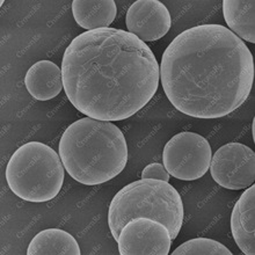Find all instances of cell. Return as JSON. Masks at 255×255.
I'll use <instances>...</instances> for the list:
<instances>
[{"mask_svg":"<svg viewBox=\"0 0 255 255\" xmlns=\"http://www.w3.org/2000/svg\"><path fill=\"white\" fill-rule=\"evenodd\" d=\"M63 87L86 118L130 119L157 93L160 67L150 47L129 31L101 28L78 35L62 62Z\"/></svg>","mask_w":255,"mask_h":255,"instance_id":"cell-1","label":"cell"},{"mask_svg":"<svg viewBox=\"0 0 255 255\" xmlns=\"http://www.w3.org/2000/svg\"><path fill=\"white\" fill-rule=\"evenodd\" d=\"M159 67L169 102L194 119L228 116L252 91V52L221 24L195 26L178 35L162 54Z\"/></svg>","mask_w":255,"mask_h":255,"instance_id":"cell-2","label":"cell"},{"mask_svg":"<svg viewBox=\"0 0 255 255\" xmlns=\"http://www.w3.org/2000/svg\"><path fill=\"white\" fill-rule=\"evenodd\" d=\"M58 153L71 178L85 186L111 181L128 164L127 140L119 127L91 118L66 128Z\"/></svg>","mask_w":255,"mask_h":255,"instance_id":"cell-3","label":"cell"},{"mask_svg":"<svg viewBox=\"0 0 255 255\" xmlns=\"http://www.w3.org/2000/svg\"><path fill=\"white\" fill-rule=\"evenodd\" d=\"M138 217L162 223L173 242L185 218L182 198L174 187L161 180L141 179L131 182L115 195L109 205L108 225L116 242L123 226Z\"/></svg>","mask_w":255,"mask_h":255,"instance_id":"cell-4","label":"cell"},{"mask_svg":"<svg viewBox=\"0 0 255 255\" xmlns=\"http://www.w3.org/2000/svg\"><path fill=\"white\" fill-rule=\"evenodd\" d=\"M5 175L9 189L21 200L44 203L62 190L65 171L54 148L41 141H28L12 154Z\"/></svg>","mask_w":255,"mask_h":255,"instance_id":"cell-5","label":"cell"},{"mask_svg":"<svg viewBox=\"0 0 255 255\" xmlns=\"http://www.w3.org/2000/svg\"><path fill=\"white\" fill-rule=\"evenodd\" d=\"M212 150L201 134L183 131L166 143L162 162L169 175L183 181L201 179L209 171Z\"/></svg>","mask_w":255,"mask_h":255,"instance_id":"cell-6","label":"cell"},{"mask_svg":"<svg viewBox=\"0 0 255 255\" xmlns=\"http://www.w3.org/2000/svg\"><path fill=\"white\" fill-rule=\"evenodd\" d=\"M209 169L212 179L223 188L246 189L255 180V153L242 143L225 144L212 154Z\"/></svg>","mask_w":255,"mask_h":255,"instance_id":"cell-7","label":"cell"},{"mask_svg":"<svg viewBox=\"0 0 255 255\" xmlns=\"http://www.w3.org/2000/svg\"><path fill=\"white\" fill-rule=\"evenodd\" d=\"M118 244L122 255H168L172 239L162 223L138 217L123 226Z\"/></svg>","mask_w":255,"mask_h":255,"instance_id":"cell-8","label":"cell"},{"mask_svg":"<svg viewBox=\"0 0 255 255\" xmlns=\"http://www.w3.org/2000/svg\"><path fill=\"white\" fill-rule=\"evenodd\" d=\"M128 31L143 42H153L164 37L172 24L169 10L158 0H137L126 15Z\"/></svg>","mask_w":255,"mask_h":255,"instance_id":"cell-9","label":"cell"},{"mask_svg":"<svg viewBox=\"0 0 255 255\" xmlns=\"http://www.w3.org/2000/svg\"><path fill=\"white\" fill-rule=\"evenodd\" d=\"M231 232L240 251L246 255L255 254V187L244 191L235 204L231 215Z\"/></svg>","mask_w":255,"mask_h":255,"instance_id":"cell-10","label":"cell"},{"mask_svg":"<svg viewBox=\"0 0 255 255\" xmlns=\"http://www.w3.org/2000/svg\"><path fill=\"white\" fill-rule=\"evenodd\" d=\"M24 85L29 94L36 100H52L64 88L62 67L50 61L36 62L27 71Z\"/></svg>","mask_w":255,"mask_h":255,"instance_id":"cell-11","label":"cell"},{"mask_svg":"<svg viewBox=\"0 0 255 255\" xmlns=\"http://www.w3.org/2000/svg\"><path fill=\"white\" fill-rule=\"evenodd\" d=\"M72 14L76 22L88 31L108 28L115 20L118 8L114 0H73Z\"/></svg>","mask_w":255,"mask_h":255,"instance_id":"cell-12","label":"cell"},{"mask_svg":"<svg viewBox=\"0 0 255 255\" xmlns=\"http://www.w3.org/2000/svg\"><path fill=\"white\" fill-rule=\"evenodd\" d=\"M223 14L229 29L240 40L255 43L254 0H224Z\"/></svg>","mask_w":255,"mask_h":255,"instance_id":"cell-13","label":"cell"},{"mask_svg":"<svg viewBox=\"0 0 255 255\" xmlns=\"http://www.w3.org/2000/svg\"><path fill=\"white\" fill-rule=\"evenodd\" d=\"M28 255H80V247L72 235L61 229H47L31 239Z\"/></svg>","mask_w":255,"mask_h":255,"instance_id":"cell-14","label":"cell"},{"mask_svg":"<svg viewBox=\"0 0 255 255\" xmlns=\"http://www.w3.org/2000/svg\"><path fill=\"white\" fill-rule=\"evenodd\" d=\"M172 255H232V252L214 239L196 238L181 244Z\"/></svg>","mask_w":255,"mask_h":255,"instance_id":"cell-15","label":"cell"},{"mask_svg":"<svg viewBox=\"0 0 255 255\" xmlns=\"http://www.w3.org/2000/svg\"><path fill=\"white\" fill-rule=\"evenodd\" d=\"M169 175L168 172L166 171L165 166L161 164H150L143 169L141 172V179H154V180H161V181L169 182Z\"/></svg>","mask_w":255,"mask_h":255,"instance_id":"cell-16","label":"cell"},{"mask_svg":"<svg viewBox=\"0 0 255 255\" xmlns=\"http://www.w3.org/2000/svg\"><path fill=\"white\" fill-rule=\"evenodd\" d=\"M252 131H253V139L255 140V121H253V129H252Z\"/></svg>","mask_w":255,"mask_h":255,"instance_id":"cell-17","label":"cell"}]
</instances>
